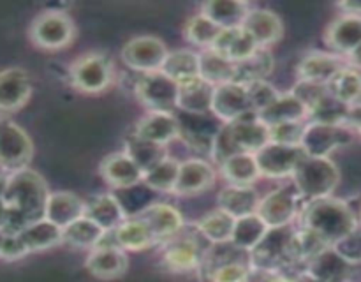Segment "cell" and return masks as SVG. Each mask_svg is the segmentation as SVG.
I'll use <instances>...</instances> for the list:
<instances>
[{
    "label": "cell",
    "mask_w": 361,
    "mask_h": 282,
    "mask_svg": "<svg viewBox=\"0 0 361 282\" xmlns=\"http://www.w3.org/2000/svg\"><path fill=\"white\" fill-rule=\"evenodd\" d=\"M48 183L30 168L20 169L7 175L4 201L9 207L7 233L20 231L23 226L44 217L46 200H48Z\"/></svg>",
    "instance_id": "6da1fadb"
},
{
    "label": "cell",
    "mask_w": 361,
    "mask_h": 282,
    "mask_svg": "<svg viewBox=\"0 0 361 282\" xmlns=\"http://www.w3.org/2000/svg\"><path fill=\"white\" fill-rule=\"evenodd\" d=\"M300 214L302 228L314 233L328 247H334L338 240L358 228V221L349 204L331 196L307 201Z\"/></svg>",
    "instance_id": "7a4b0ae2"
},
{
    "label": "cell",
    "mask_w": 361,
    "mask_h": 282,
    "mask_svg": "<svg viewBox=\"0 0 361 282\" xmlns=\"http://www.w3.org/2000/svg\"><path fill=\"white\" fill-rule=\"evenodd\" d=\"M270 141L268 127L257 120L256 115L224 123L215 133L212 145V159L217 164L238 154H256Z\"/></svg>",
    "instance_id": "3957f363"
},
{
    "label": "cell",
    "mask_w": 361,
    "mask_h": 282,
    "mask_svg": "<svg viewBox=\"0 0 361 282\" xmlns=\"http://www.w3.org/2000/svg\"><path fill=\"white\" fill-rule=\"evenodd\" d=\"M293 180L302 200L312 201L319 197L331 196L335 187L338 185L341 173L330 157H305L300 161L293 173Z\"/></svg>",
    "instance_id": "277c9868"
},
{
    "label": "cell",
    "mask_w": 361,
    "mask_h": 282,
    "mask_svg": "<svg viewBox=\"0 0 361 282\" xmlns=\"http://www.w3.org/2000/svg\"><path fill=\"white\" fill-rule=\"evenodd\" d=\"M295 231L291 224L268 228L263 240L249 252L250 266L281 271V268L288 264L298 263L295 252Z\"/></svg>",
    "instance_id": "5b68a950"
},
{
    "label": "cell",
    "mask_w": 361,
    "mask_h": 282,
    "mask_svg": "<svg viewBox=\"0 0 361 282\" xmlns=\"http://www.w3.org/2000/svg\"><path fill=\"white\" fill-rule=\"evenodd\" d=\"M28 35L37 48L56 51L73 44L76 37V25L63 11H44L32 21Z\"/></svg>",
    "instance_id": "8992f818"
},
{
    "label": "cell",
    "mask_w": 361,
    "mask_h": 282,
    "mask_svg": "<svg viewBox=\"0 0 361 282\" xmlns=\"http://www.w3.org/2000/svg\"><path fill=\"white\" fill-rule=\"evenodd\" d=\"M69 80L71 85L83 94H101L113 81L111 60L104 53H85L71 63Z\"/></svg>",
    "instance_id": "52a82bcc"
},
{
    "label": "cell",
    "mask_w": 361,
    "mask_h": 282,
    "mask_svg": "<svg viewBox=\"0 0 361 282\" xmlns=\"http://www.w3.org/2000/svg\"><path fill=\"white\" fill-rule=\"evenodd\" d=\"M34 155L30 136L18 123L0 118V169L6 173L28 168Z\"/></svg>",
    "instance_id": "ba28073f"
},
{
    "label": "cell",
    "mask_w": 361,
    "mask_h": 282,
    "mask_svg": "<svg viewBox=\"0 0 361 282\" xmlns=\"http://www.w3.org/2000/svg\"><path fill=\"white\" fill-rule=\"evenodd\" d=\"M351 141L353 130L349 129L348 123L309 122L300 147L310 157H330L331 152L345 147Z\"/></svg>",
    "instance_id": "9c48e42d"
},
{
    "label": "cell",
    "mask_w": 361,
    "mask_h": 282,
    "mask_svg": "<svg viewBox=\"0 0 361 282\" xmlns=\"http://www.w3.org/2000/svg\"><path fill=\"white\" fill-rule=\"evenodd\" d=\"M136 97L148 111H169L176 109L178 102V85L161 70L141 74L136 83Z\"/></svg>",
    "instance_id": "30bf717a"
},
{
    "label": "cell",
    "mask_w": 361,
    "mask_h": 282,
    "mask_svg": "<svg viewBox=\"0 0 361 282\" xmlns=\"http://www.w3.org/2000/svg\"><path fill=\"white\" fill-rule=\"evenodd\" d=\"M300 201L302 196L295 185L281 187L261 197L256 214L263 219L268 228H282L293 224V221L298 217Z\"/></svg>",
    "instance_id": "8fae6325"
},
{
    "label": "cell",
    "mask_w": 361,
    "mask_h": 282,
    "mask_svg": "<svg viewBox=\"0 0 361 282\" xmlns=\"http://www.w3.org/2000/svg\"><path fill=\"white\" fill-rule=\"evenodd\" d=\"M305 152L300 145H281L268 141L259 152L254 154L259 168V175L267 178H286L293 176Z\"/></svg>",
    "instance_id": "7c38bea8"
},
{
    "label": "cell",
    "mask_w": 361,
    "mask_h": 282,
    "mask_svg": "<svg viewBox=\"0 0 361 282\" xmlns=\"http://www.w3.org/2000/svg\"><path fill=\"white\" fill-rule=\"evenodd\" d=\"M166 56H168V48L162 39L154 35H140L130 39L122 49L123 63L141 74L161 70Z\"/></svg>",
    "instance_id": "4fadbf2b"
},
{
    "label": "cell",
    "mask_w": 361,
    "mask_h": 282,
    "mask_svg": "<svg viewBox=\"0 0 361 282\" xmlns=\"http://www.w3.org/2000/svg\"><path fill=\"white\" fill-rule=\"evenodd\" d=\"M210 113H214L224 123L256 115L252 108V102H250L247 85L235 83L233 81V83H224L215 87Z\"/></svg>",
    "instance_id": "5bb4252c"
},
{
    "label": "cell",
    "mask_w": 361,
    "mask_h": 282,
    "mask_svg": "<svg viewBox=\"0 0 361 282\" xmlns=\"http://www.w3.org/2000/svg\"><path fill=\"white\" fill-rule=\"evenodd\" d=\"M180 235V233H178ZM173 236L164 242L162 250V263L169 271L175 274H189V271L201 268L204 259V249L192 236Z\"/></svg>",
    "instance_id": "9a60e30c"
},
{
    "label": "cell",
    "mask_w": 361,
    "mask_h": 282,
    "mask_svg": "<svg viewBox=\"0 0 361 282\" xmlns=\"http://www.w3.org/2000/svg\"><path fill=\"white\" fill-rule=\"evenodd\" d=\"M180 133H182V122L175 113L169 111H148L137 120L134 127V136L161 147H166L180 137Z\"/></svg>",
    "instance_id": "2e32d148"
},
{
    "label": "cell",
    "mask_w": 361,
    "mask_h": 282,
    "mask_svg": "<svg viewBox=\"0 0 361 282\" xmlns=\"http://www.w3.org/2000/svg\"><path fill=\"white\" fill-rule=\"evenodd\" d=\"M32 95L30 76L21 67L0 70V113H14L23 108Z\"/></svg>",
    "instance_id": "e0dca14e"
},
{
    "label": "cell",
    "mask_w": 361,
    "mask_h": 282,
    "mask_svg": "<svg viewBox=\"0 0 361 282\" xmlns=\"http://www.w3.org/2000/svg\"><path fill=\"white\" fill-rule=\"evenodd\" d=\"M137 217L148 226L155 243H164L183 229V217L178 208L168 203H155L145 208Z\"/></svg>",
    "instance_id": "ac0fdd59"
},
{
    "label": "cell",
    "mask_w": 361,
    "mask_h": 282,
    "mask_svg": "<svg viewBox=\"0 0 361 282\" xmlns=\"http://www.w3.org/2000/svg\"><path fill=\"white\" fill-rule=\"evenodd\" d=\"M215 169L210 162L203 159H189L180 162L178 178L173 192L180 196H194L214 187Z\"/></svg>",
    "instance_id": "d6986e66"
},
{
    "label": "cell",
    "mask_w": 361,
    "mask_h": 282,
    "mask_svg": "<svg viewBox=\"0 0 361 282\" xmlns=\"http://www.w3.org/2000/svg\"><path fill=\"white\" fill-rule=\"evenodd\" d=\"M99 173L102 180L115 189H129L143 182V171L126 152H115L102 159Z\"/></svg>",
    "instance_id": "ffe728a7"
},
{
    "label": "cell",
    "mask_w": 361,
    "mask_h": 282,
    "mask_svg": "<svg viewBox=\"0 0 361 282\" xmlns=\"http://www.w3.org/2000/svg\"><path fill=\"white\" fill-rule=\"evenodd\" d=\"M127 264H129V259H127L126 250L116 245L95 247L85 261L87 270L101 281H113V278L122 277L127 271Z\"/></svg>",
    "instance_id": "44dd1931"
},
{
    "label": "cell",
    "mask_w": 361,
    "mask_h": 282,
    "mask_svg": "<svg viewBox=\"0 0 361 282\" xmlns=\"http://www.w3.org/2000/svg\"><path fill=\"white\" fill-rule=\"evenodd\" d=\"M242 27L261 49H268V46L281 41L284 34L282 20L270 9H250Z\"/></svg>",
    "instance_id": "7402d4cb"
},
{
    "label": "cell",
    "mask_w": 361,
    "mask_h": 282,
    "mask_svg": "<svg viewBox=\"0 0 361 282\" xmlns=\"http://www.w3.org/2000/svg\"><path fill=\"white\" fill-rule=\"evenodd\" d=\"M324 41L337 55H351L361 46V16L341 14L328 25Z\"/></svg>",
    "instance_id": "603a6c76"
},
{
    "label": "cell",
    "mask_w": 361,
    "mask_h": 282,
    "mask_svg": "<svg viewBox=\"0 0 361 282\" xmlns=\"http://www.w3.org/2000/svg\"><path fill=\"white\" fill-rule=\"evenodd\" d=\"M256 116L267 127H274L286 122H307L309 109L293 92H286V94H279Z\"/></svg>",
    "instance_id": "cb8c5ba5"
},
{
    "label": "cell",
    "mask_w": 361,
    "mask_h": 282,
    "mask_svg": "<svg viewBox=\"0 0 361 282\" xmlns=\"http://www.w3.org/2000/svg\"><path fill=\"white\" fill-rule=\"evenodd\" d=\"M351 266L334 247H326L307 261L305 271L319 282H348Z\"/></svg>",
    "instance_id": "d4e9b609"
},
{
    "label": "cell",
    "mask_w": 361,
    "mask_h": 282,
    "mask_svg": "<svg viewBox=\"0 0 361 282\" xmlns=\"http://www.w3.org/2000/svg\"><path fill=\"white\" fill-rule=\"evenodd\" d=\"M14 235L20 240L21 247H23V250L27 254L39 252V250H48L51 247H56L59 243H62V228L55 226L53 222L46 221L44 217L23 226Z\"/></svg>",
    "instance_id": "484cf974"
},
{
    "label": "cell",
    "mask_w": 361,
    "mask_h": 282,
    "mask_svg": "<svg viewBox=\"0 0 361 282\" xmlns=\"http://www.w3.org/2000/svg\"><path fill=\"white\" fill-rule=\"evenodd\" d=\"M85 215V201L78 197L74 192L59 190L49 192L44 207V219L53 222L59 228H66L71 222Z\"/></svg>",
    "instance_id": "4316f807"
},
{
    "label": "cell",
    "mask_w": 361,
    "mask_h": 282,
    "mask_svg": "<svg viewBox=\"0 0 361 282\" xmlns=\"http://www.w3.org/2000/svg\"><path fill=\"white\" fill-rule=\"evenodd\" d=\"M85 217L109 233L115 231L126 221V210L113 194H97L85 201Z\"/></svg>",
    "instance_id": "83f0119b"
},
{
    "label": "cell",
    "mask_w": 361,
    "mask_h": 282,
    "mask_svg": "<svg viewBox=\"0 0 361 282\" xmlns=\"http://www.w3.org/2000/svg\"><path fill=\"white\" fill-rule=\"evenodd\" d=\"M344 60L335 53L312 51L302 59L298 66L300 81H314L326 85L344 67Z\"/></svg>",
    "instance_id": "f1b7e54d"
},
{
    "label": "cell",
    "mask_w": 361,
    "mask_h": 282,
    "mask_svg": "<svg viewBox=\"0 0 361 282\" xmlns=\"http://www.w3.org/2000/svg\"><path fill=\"white\" fill-rule=\"evenodd\" d=\"M214 85L197 76L194 80L183 81L178 85V102L176 108L190 115H207L212 109Z\"/></svg>",
    "instance_id": "f546056e"
},
{
    "label": "cell",
    "mask_w": 361,
    "mask_h": 282,
    "mask_svg": "<svg viewBox=\"0 0 361 282\" xmlns=\"http://www.w3.org/2000/svg\"><path fill=\"white\" fill-rule=\"evenodd\" d=\"M250 9H252L250 4L242 0H212L201 6L200 13L214 21L219 28L228 30V28L242 27Z\"/></svg>",
    "instance_id": "4dcf8cb0"
},
{
    "label": "cell",
    "mask_w": 361,
    "mask_h": 282,
    "mask_svg": "<svg viewBox=\"0 0 361 282\" xmlns=\"http://www.w3.org/2000/svg\"><path fill=\"white\" fill-rule=\"evenodd\" d=\"M210 49H214L215 53L222 55L224 59L231 60L233 63H238L242 60L249 59L250 55H254L259 48L252 41V37L247 34L245 28L238 27L222 30Z\"/></svg>",
    "instance_id": "1f68e13d"
},
{
    "label": "cell",
    "mask_w": 361,
    "mask_h": 282,
    "mask_svg": "<svg viewBox=\"0 0 361 282\" xmlns=\"http://www.w3.org/2000/svg\"><path fill=\"white\" fill-rule=\"evenodd\" d=\"M259 194L252 185H226L219 192V208L231 217H245L256 214Z\"/></svg>",
    "instance_id": "d6a6232c"
},
{
    "label": "cell",
    "mask_w": 361,
    "mask_h": 282,
    "mask_svg": "<svg viewBox=\"0 0 361 282\" xmlns=\"http://www.w3.org/2000/svg\"><path fill=\"white\" fill-rule=\"evenodd\" d=\"M113 242L122 250H145L155 245L148 226L140 217L126 219L115 231H111Z\"/></svg>",
    "instance_id": "836d02e7"
},
{
    "label": "cell",
    "mask_w": 361,
    "mask_h": 282,
    "mask_svg": "<svg viewBox=\"0 0 361 282\" xmlns=\"http://www.w3.org/2000/svg\"><path fill=\"white\" fill-rule=\"evenodd\" d=\"M219 171L228 185H252L261 176L256 157L252 154H238L228 157L219 164Z\"/></svg>",
    "instance_id": "e575fe53"
},
{
    "label": "cell",
    "mask_w": 361,
    "mask_h": 282,
    "mask_svg": "<svg viewBox=\"0 0 361 282\" xmlns=\"http://www.w3.org/2000/svg\"><path fill=\"white\" fill-rule=\"evenodd\" d=\"M326 90L331 97L348 106L361 102V70L353 66H344L326 83Z\"/></svg>",
    "instance_id": "d590c367"
},
{
    "label": "cell",
    "mask_w": 361,
    "mask_h": 282,
    "mask_svg": "<svg viewBox=\"0 0 361 282\" xmlns=\"http://www.w3.org/2000/svg\"><path fill=\"white\" fill-rule=\"evenodd\" d=\"M161 73L171 78L176 85L194 80V78L200 76V53L190 51V49L168 51V56L161 67Z\"/></svg>",
    "instance_id": "8d00e7d4"
},
{
    "label": "cell",
    "mask_w": 361,
    "mask_h": 282,
    "mask_svg": "<svg viewBox=\"0 0 361 282\" xmlns=\"http://www.w3.org/2000/svg\"><path fill=\"white\" fill-rule=\"evenodd\" d=\"M268 231V226L264 224L263 219L257 214L245 215V217H238L233 226L231 238L229 243L236 247L242 252H250L257 243L263 240L264 233Z\"/></svg>",
    "instance_id": "74e56055"
},
{
    "label": "cell",
    "mask_w": 361,
    "mask_h": 282,
    "mask_svg": "<svg viewBox=\"0 0 361 282\" xmlns=\"http://www.w3.org/2000/svg\"><path fill=\"white\" fill-rule=\"evenodd\" d=\"M200 76L214 87L235 81V63L215 53L214 49H203L200 53Z\"/></svg>",
    "instance_id": "f35d334b"
},
{
    "label": "cell",
    "mask_w": 361,
    "mask_h": 282,
    "mask_svg": "<svg viewBox=\"0 0 361 282\" xmlns=\"http://www.w3.org/2000/svg\"><path fill=\"white\" fill-rule=\"evenodd\" d=\"M274 56L268 49H257L254 55L242 62L235 63V83L250 85L254 81H263L274 70Z\"/></svg>",
    "instance_id": "ab89813d"
},
{
    "label": "cell",
    "mask_w": 361,
    "mask_h": 282,
    "mask_svg": "<svg viewBox=\"0 0 361 282\" xmlns=\"http://www.w3.org/2000/svg\"><path fill=\"white\" fill-rule=\"evenodd\" d=\"M104 235L106 231L101 226L83 215L62 229V242H66L67 245L78 247V249H94Z\"/></svg>",
    "instance_id": "60d3db41"
},
{
    "label": "cell",
    "mask_w": 361,
    "mask_h": 282,
    "mask_svg": "<svg viewBox=\"0 0 361 282\" xmlns=\"http://www.w3.org/2000/svg\"><path fill=\"white\" fill-rule=\"evenodd\" d=\"M235 217L226 214L224 210L217 208V210L210 212V214L203 215L197 222V233L208 240L210 243L217 245V243H228L231 238L233 226H235Z\"/></svg>",
    "instance_id": "b9f144b4"
},
{
    "label": "cell",
    "mask_w": 361,
    "mask_h": 282,
    "mask_svg": "<svg viewBox=\"0 0 361 282\" xmlns=\"http://www.w3.org/2000/svg\"><path fill=\"white\" fill-rule=\"evenodd\" d=\"M222 28H219L214 21L208 20L204 14L197 13L187 20L185 28H183V35L190 44L197 46V48L210 49L217 37L221 35Z\"/></svg>",
    "instance_id": "7bdbcfd3"
},
{
    "label": "cell",
    "mask_w": 361,
    "mask_h": 282,
    "mask_svg": "<svg viewBox=\"0 0 361 282\" xmlns=\"http://www.w3.org/2000/svg\"><path fill=\"white\" fill-rule=\"evenodd\" d=\"M178 169L180 162L176 161V159L166 155L162 161H159L157 164L152 166L150 169H147V171L143 173V182L154 190L173 192L176 178H178Z\"/></svg>",
    "instance_id": "ee69618b"
},
{
    "label": "cell",
    "mask_w": 361,
    "mask_h": 282,
    "mask_svg": "<svg viewBox=\"0 0 361 282\" xmlns=\"http://www.w3.org/2000/svg\"><path fill=\"white\" fill-rule=\"evenodd\" d=\"M123 152L140 166V169L143 173L166 157V147L150 143V141H145L141 140V137L134 136V134L127 140L126 150Z\"/></svg>",
    "instance_id": "f6af8a7d"
},
{
    "label": "cell",
    "mask_w": 361,
    "mask_h": 282,
    "mask_svg": "<svg viewBox=\"0 0 361 282\" xmlns=\"http://www.w3.org/2000/svg\"><path fill=\"white\" fill-rule=\"evenodd\" d=\"M307 122H286L279 125L268 127V137L274 143L281 145H300L303 133H305Z\"/></svg>",
    "instance_id": "bcb514c9"
},
{
    "label": "cell",
    "mask_w": 361,
    "mask_h": 282,
    "mask_svg": "<svg viewBox=\"0 0 361 282\" xmlns=\"http://www.w3.org/2000/svg\"><path fill=\"white\" fill-rule=\"evenodd\" d=\"M250 274V264L243 261H231L212 271V282H247Z\"/></svg>",
    "instance_id": "7dc6e473"
},
{
    "label": "cell",
    "mask_w": 361,
    "mask_h": 282,
    "mask_svg": "<svg viewBox=\"0 0 361 282\" xmlns=\"http://www.w3.org/2000/svg\"><path fill=\"white\" fill-rule=\"evenodd\" d=\"M247 88H249L250 102H252V108L256 115L261 111V109L267 108V106L270 104L279 94H281V92H279L274 85L268 83L267 80L254 81V83L247 85Z\"/></svg>",
    "instance_id": "c3c4849f"
},
{
    "label": "cell",
    "mask_w": 361,
    "mask_h": 282,
    "mask_svg": "<svg viewBox=\"0 0 361 282\" xmlns=\"http://www.w3.org/2000/svg\"><path fill=\"white\" fill-rule=\"evenodd\" d=\"M334 249L344 257L348 263L356 264L361 263V228L353 229L349 235H345L344 238L338 240L334 245Z\"/></svg>",
    "instance_id": "681fc988"
},
{
    "label": "cell",
    "mask_w": 361,
    "mask_h": 282,
    "mask_svg": "<svg viewBox=\"0 0 361 282\" xmlns=\"http://www.w3.org/2000/svg\"><path fill=\"white\" fill-rule=\"evenodd\" d=\"M291 92L303 102V104H305L309 113L312 111L314 106L328 94L326 85L314 83V81H298V85H296Z\"/></svg>",
    "instance_id": "f907efd6"
},
{
    "label": "cell",
    "mask_w": 361,
    "mask_h": 282,
    "mask_svg": "<svg viewBox=\"0 0 361 282\" xmlns=\"http://www.w3.org/2000/svg\"><path fill=\"white\" fill-rule=\"evenodd\" d=\"M247 282H289L288 277L275 270H261V268L250 266V274Z\"/></svg>",
    "instance_id": "816d5d0a"
},
{
    "label": "cell",
    "mask_w": 361,
    "mask_h": 282,
    "mask_svg": "<svg viewBox=\"0 0 361 282\" xmlns=\"http://www.w3.org/2000/svg\"><path fill=\"white\" fill-rule=\"evenodd\" d=\"M338 9L342 14H355V16H361V2H341Z\"/></svg>",
    "instance_id": "f5cc1de1"
},
{
    "label": "cell",
    "mask_w": 361,
    "mask_h": 282,
    "mask_svg": "<svg viewBox=\"0 0 361 282\" xmlns=\"http://www.w3.org/2000/svg\"><path fill=\"white\" fill-rule=\"evenodd\" d=\"M7 222H9V207L4 201V197H0V228L6 229Z\"/></svg>",
    "instance_id": "db71d44e"
},
{
    "label": "cell",
    "mask_w": 361,
    "mask_h": 282,
    "mask_svg": "<svg viewBox=\"0 0 361 282\" xmlns=\"http://www.w3.org/2000/svg\"><path fill=\"white\" fill-rule=\"evenodd\" d=\"M349 63H351V66L355 67V69L361 70V46H360V48H356L355 51H353L351 55H349Z\"/></svg>",
    "instance_id": "11a10c76"
},
{
    "label": "cell",
    "mask_w": 361,
    "mask_h": 282,
    "mask_svg": "<svg viewBox=\"0 0 361 282\" xmlns=\"http://www.w3.org/2000/svg\"><path fill=\"white\" fill-rule=\"evenodd\" d=\"M289 282H319V281H317V278H314L310 274H307V271H303V274H300V275H296V277L289 278Z\"/></svg>",
    "instance_id": "9f6ffc18"
},
{
    "label": "cell",
    "mask_w": 361,
    "mask_h": 282,
    "mask_svg": "<svg viewBox=\"0 0 361 282\" xmlns=\"http://www.w3.org/2000/svg\"><path fill=\"white\" fill-rule=\"evenodd\" d=\"M6 235H7L6 229L0 228V250H2V245H4V240H6Z\"/></svg>",
    "instance_id": "6f0895ef"
},
{
    "label": "cell",
    "mask_w": 361,
    "mask_h": 282,
    "mask_svg": "<svg viewBox=\"0 0 361 282\" xmlns=\"http://www.w3.org/2000/svg\"><path fill=\"white\" fill-rule=\"evenodd\" d=\"M358 130H360V134H361V122L358 123Z\"/></svg>",
    "instance_id": "680465c9"
},
{
    "label": "cell",
    "mask_w": 361,
    "mask_h": 282,
    "mask_svg": "<svg viewBox=\"0 0 361 282\" xmlns=\"http://www.w3.org/2000/svg\"><path fill=\"white\" fill-rule=\"evenodd\" d=\"M360 215H361V210H360Z\"/></svg>",
    "instance_id": "91938a15"
},
{
    "label": "cell",
    "mask_w": 361,
    "mask_h": 282,
    "mask_svg": "<svg viewBox=\"0 0 361 282\" xmlns=\"http://www.w3.org/2000/svg\"><path fill=\"white\" fill-rule=\"evenodd\" d=\"M360 104H361V102H360Z\"/></svg>",
    "instance_id": "94428289"
}]
</instances>
